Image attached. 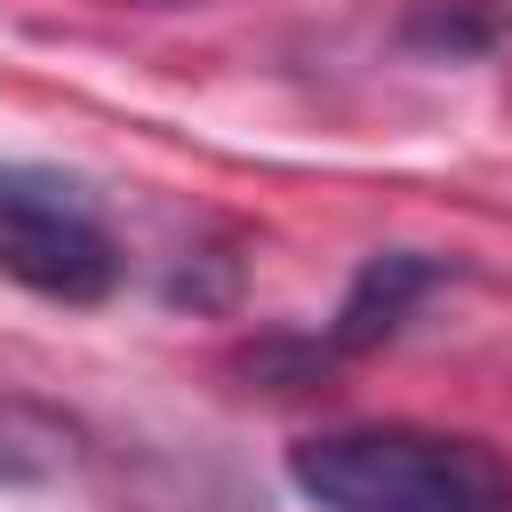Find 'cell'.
Wrapping results in <instances>:
<instances>
[{"instance_id": "6da1fadb", "label": "cell", "mask_w": 512, "mask_h": 512, "mask_svg": "<svg viewBox=\"0 0 512 512\" xmlns=\"http://www.w3.org/2000/svg\"><path fill=\"white\" fill-rule=\"evenodd\" d=\"M288 488L320 512H512V456L432 424H336L288 448Z\"/></svg>"}, {"instance_id": "7a4b0ae2", "label": "cell", "mask_w": 512, "mask_h": 512, "mask_svg": "<svg viewBox=\"0 0 512 512\" xmlns=\"http://www.w3.org/2000/svg\"><path fill=\"white\" fill-rule=\"evenodd\" d=\"M0 272L48 304H104L120 280V248L64 176L0 168Z\"/></svg>"}, {"instance_id": "3957f363", "label": "cell", "mask_w": 512, "mask_h": 512, "mask_svg": "<svg viewBox=\"0 0 512 512\" xmlns=\"http://www.w3.org/2000/svg\"><path fill=\"white\" fill-rule=\"evenodd\" d=\"M432 280H440V256H424V248H384V256H368V264L352 272V288H344V304H336V320H328L320 352H328V360H344V352L384 344V336L416 312V296H424Z\"/></svg>"}, {"instance_id": "277c9868", "label": "cell", "mask_w": 512, "mask_h": 512, "mask_svg": "<svg viewBox=\"0 0 512 512\" xmlns=\"http://www.w3.org/2000/svg\"><path fill=\"white\" fill-rule=\"evenodd\" d=\"M80 464H88L80 416H64L48 400H24V392L0 400V488H56Z\"/></svg>"}, {"instance_id": "5b68a950", "label": "cell", "mask_w": 512, "mask_h": 512, "mask_svg": "<svg viewBox=\"0 0 512 512\" xmlns=\"http://www.w3.org/2000/svg\"><path fill=\"white\" fill-rule=\"evenodd\" d=\"M136 8H200V0H136Z\"/></svg>"}]
</instances>
